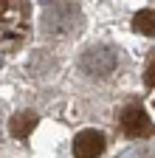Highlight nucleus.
Instances as JSON below:
<instances>
[{"mask_svg": "<svg viewBox=\"0 0 155 158\" xmlns=\"http://www.w3.org/2000/svg\"><path fill=\"white\" fill-rule=\"evenodd\" d=\"M119 51L113 45H90L79 56V71L90 79H107L116 68H119Z\"/></svg>", "mask_w": 155, "mask_h": 158, "instance_id": "nucleus-1", "label": "nucleus"}, {"mask_svg": "<svg viewBox=\"0 0 155 158\" xmlns=\"http://www.w3.org/2000/svg\"><path fill=\"white\" fill-rule=\"evenodd\" d=\"M34 127H37V113H31V110H20V113H14V116H11V122H9V130H11L14 138H26Z\"/></svg>", "mask_w": 155, "mask_h": 158, "instance_id": "nucleus-5", "label": "nucleus"}, {"mask_svg": "<svg viewBox=\"0 0 155 158\" xmlns=\"http://www.w3.org/2000/svg\"><path fill=\"white\" fill-rule=\"evenodd\" d=\"M76 26H79V9H76L73 3H56V6L48 9L45 17H43V28H45V34H54V37L71 34Z\"/></svg>", "mask_w": 155, "mask_h": 158, "instance_id": "nucleus-2", "label": "nucleus"}, {"mask_svg": "<svg viewBox=\"0 0 155 158\" xmlns=\"http://www.w3.org/2000/svg\"><path fill=\"white\" fill-rule=\"evenodd\" d=\"M133 31L135 34H144V37H155V11L144 9L133 17Z\"/></svg>", "mask_w": 155, "mask_h": 158, "instance_id": "nucleus-6", "label": "nucleus"}, {"mask_svg": "<svg viewBox=\"0 0 155 158\" xmlns=\"http://www.w3.org/2000/svg\"><path fill=\"white\" fill-rule=\"evenodd\" d=\"M144 82H147V85H155V56H152V62L147 65V73H144Z\"/></svg>", "mask_w": 155, "mask_h": 158, "instance_id": "nucleus-7", "label": "nucleus"}, {"mask_svg": "<svg viewBox=\"0 0 155 158\" xmlns=\"http://www.w3.org/2000/svg\"><path fill=\"white\" fill-rule=\"evenodd\" d=\"M104 152V135L99 130H82L73 138V155L76 158H99Z\"/></svg>", "mask_w": 155, "mask_h": 158, "instance_id": "nucleus-4", "label": "nucleus"}, {"mask_svg": "<svg viewBox=\"0 0 155 158\" xmlns=\"http://www.w3.org/2000/svg\"><path fill=\"white\" fill-rule=\"evenodd\" d=\"M119 124H121L124 135H130V138H141V135H152L155 133V124L149 122V116H147V110L141 105L124 107L121 116H119Z\"/></svg>", "mask_w": 155, "mask_h": 158, "instance_id": "nucleus-3", "label": "nucleus"}]
</instances>
